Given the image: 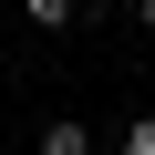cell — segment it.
Listing matches in <instances>:
<instances>
[{"mask_svg":"<svg viewBox=\"0 0 155 155\" xmlns=\"http://www.w3.org/2000/svg\"><path fill=\"white\" fill-rule=\"evenodd\" d=\"M114 155H155V114H124V134H114Z\"/></svg>","mask_w":155,"mask_h":155,"instance_id":"obj_2","label":"cell"},{"mask_svg":"<svg viewBox=\"0 0 155 155\" xmlns=\"http://www.w3.org/2000/svg\"><path fill=\"white\" fill-rule=\"evenodd\" d=\"M31 155H93V124H83V114H52V124H41V145H31Z\"/></svg>","mask_w":155,"mask_h":155,"instance_id":"obj_1","label":"cell"}]
</instances>
